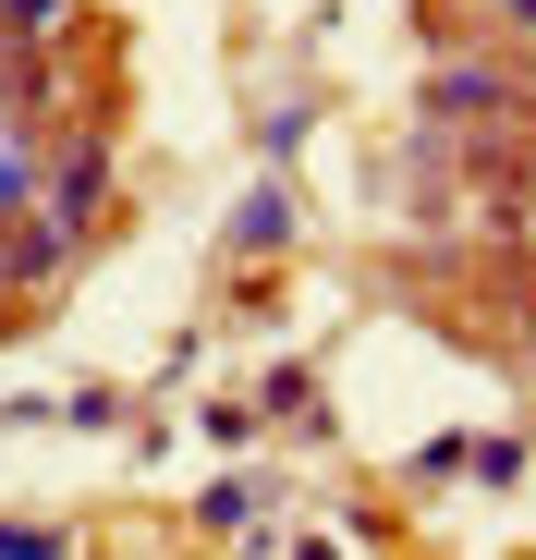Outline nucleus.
<instances>
[{"label":"nucleus","instance_id":"nucleus-1","mask_svg":"<svg viewBox=\"0 0 536 560\" xmlns=\"http://www.w3.org/2000/svg\"><path fill=\"white\" fill-rule=\"evenodd\" d=\"M0 560H61V536H37V524H13V536H0Z\"/></svg>","mask_w":536,"mask_h":560}]
</instances>
